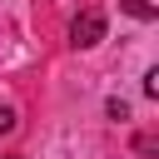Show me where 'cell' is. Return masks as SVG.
I'll return each instance as SVG.
<instances>
[{
  "label": "cell",
  "instance_id": "6da1fadb",
  "mask_svg": "<svg viewBox=\"0 0 159 159\" xmlns=\"http://www.w3.org/2000/svg\"><path fill=\"white\" fill-rule=\"evenodd\" d=\"M70 40H75L80 50L99 45V40H104V15H99L94 5H89V10H80V15H75V30H70Z\"/></svg>",
  "mask_w": 159,
  "mask_h": 159
},
{
  "label": "cell",
  "instance_id": "7a4b0ae2",
  "mask_svg": "<svg viewBox=\"0 0 159 159\" xmlns=\"http://www.w3.org/2000/svg\"><path fill=\"white\" fill-rule=\"evenodd\" d=\"M124 10H129L134 20H154V15H159V0H124Z\"/></svg>",
  "mask_w": 159,
  "mask_h": 159
},
{
  "label": "cell",
  "instance_id": "3957f363",
  "mask_svg": "<svg viewBox=\"0 0 159 159\" xmlns=\"http://www.w3.org/2000/svg\"><path fill=\"white\" fill-rule=\"evenodd\" d=\"M104 109H109V119H129V104H124V99H109Z\"/></svg>",
  "mask_w": 159,
  "mask_h": 159
},
{
  "label": "cell",
  "instance_id": "277c9868",
  "mask_svg": "<svg viewBox=\"0 0 159 159\" xmlns=\"http://www.w3.org/2000/svg\"><path fill=\"white\" fill-rule=\"evenodd\" d=\"M144 94H149V99L159 94V70H149V75H144Z\"/></svg>",
  "mask_w": 159,
  "mask_h": 159
},
{
  "label": "cell",
  "instance_id": "5b68a950",
  "mask_svg": "<svg viewBox=\"0 0 159 159\" xmlns=\"http://www.w3.org/2000/svg\"><path fill=\"white\" fill-rule=\"evenodd\" d=\"M10 129H15V114H10V109H0V134H10Z\"/></svg>",
  "mask_w": 159,
  "mask_h": 159
},
{
  "label": "cell",
  "instance_id": "8992f818",
  "mask_svg": "<svg viewBox=\"0 0 159 159\" xmlns=\"http://www.w3.org/2000/svg\"><path fill=\"white\" fill-rule=\"evenodd\" d=\"M5 159H20V154H5Z\"/></svg>",
  "mask_w": 159,
  "mask_h": 159
}]
</instances>
